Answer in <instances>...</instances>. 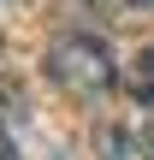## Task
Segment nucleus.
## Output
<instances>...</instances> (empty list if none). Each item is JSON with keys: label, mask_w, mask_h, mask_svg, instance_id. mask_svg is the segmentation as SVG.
<instances>
[{"label": "nucleus", "mask_w": 154, "mask_h": 160, "mask_svg": "<svg viewBox=\"0 0 154 160\" xmlns=\"http://www.w3.org/2000/svg\"><path fill=\"white\" fill-rule=\"evenodd\" d=\"M148 148H154V125H148Z\"/></svg>", "instance_id": "423d86ee"}, {"label": "nucleus", "mask_w": 154, "mask_h": 160, "mask_svg": "<svg viewBox=\"0 0 154 160\" xmlns=\"http://www.w3.org/2000/svg\"><path fill=\"white\" fill-rule=\"evenodd\" d=\"M47 77H53L65 95H77V101H101V95L119 83V65H113V53H107L101 36L71 30V36H59V42L47 48Z\"/></svg>", "instance_id": "f257e3e1"}, {"label": "nucleus", "mask_w": 154, "mask_h": 160, "mask_svg": "<svg viewBox=\"0 0 154 160\" xmlns=\"http://www.w3.org/2000/svg\"><path fill=\"white\" fill-rule=\"evenodd\" d=\"M18 125H24V101H18V89H12V83H0V160H24Z\"/></svg>", "instance_id": "f03ea898"}, {"label": "nucleus", "mask_w": 154, "mask_h": 160, "mask_svg": "<svg viewBox=\"0 0 154 160\" xmlns=\"http://www.w3.org/2000/svg\"><path fill=\"white\" fill-rule=\"evenodd\" d=\"M131 95L154 107V48L142 53V59H137V65H131Z\"/></svg>", "instance_id": "20e7f679"}, {"label": "nucleus", "mask_w": 154, "mask_h": 160, "mask_svg": "<svg viewBox=\"0 0 154 160\" xmlns=\"http://www.w3.org/2000/svg\"><path fill=\"white\" fill-rule=\"evenodd\" d=\"M101 160H154V148H148V137H137L125 125H107L101 131Z\"/></svg>", "instance_id": "7ed1b4c3"}, {"label": "nucleus", "mask_w": 154, "mask_h": 160, "mask_svg": "<svg viewBox=\"0 0 154 160\" xmlns=\"http://www.w3.org/2000/svg\"><path fill=\"white\" fill-rule=\"evenodd\" d=\"M107 6H119V12H154V0H107Z\"/></svg>", "instance_id": "39448f33"}]
</instances>
